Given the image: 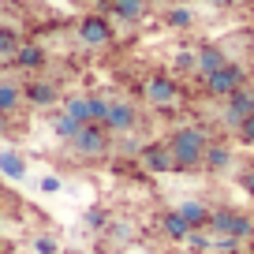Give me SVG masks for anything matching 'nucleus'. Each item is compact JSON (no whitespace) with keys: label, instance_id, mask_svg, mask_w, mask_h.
Masks as SVG:
<instances>
[{"label":"nucleus","instance_id":"1","mask_svg":"<svg viewBox=\"0 0 254 254\" xmlns=\"http://www.w3.org/2000/svg\"><path fill=\"white\" fill-rule=\"evenodd\" d=\"M165 142H168V150H172L176 172H198L213 138H209V131L202 124H183V127H176Z\"/></svg>","mask_w":254,"mask_h":254},{"label":"nucleus","instance_id":"2","mask_svg":"<svg viewBox=\"0 0 254 254\" xmlns=\"http://www.w3.org/2000/svg\"><path fill=\"white\" fill-rule=\"evenodd\" d=\"M142 101L157 112H176L183 105V86L172 71H153L142 82Z\"/></svg>","mask_w":254,"mask_h":254},{"label":"nucleus","instance_id":"3","mask_svg":"<svg viewBox=\"0 0 254 254\" xmlns=\"http://www.w3.org/2000/svg\"><path fill=\"white\" fill-rule=\"evenodd\" d=\"M67 150L79 161H101V157H109V150H112V135L101 124H82L79 135L67 142Z\"/></svg>","mask_w":254,"mask_h":254},{"label":"nucleus","instance_id":"4","mask_svg":"<svg viewBox=\"0 0 254 254\" xmlns=\"http://www.w3.org/2000/svg\"><path fill=\"white\" fill-rule=\"evenodd\" d=\"M243 86H247V67L236 64V60H228L221 71L202 79V90H206V97H213V101H228V97L236 94V90H243Z\"/></svg>","mask_w":254,"mask_h":254},{"label":"nucleus","instance_id":"5","mask_svg":"<svg viewBox=\"0 0 254 254\" xmlns=\"http://www.w3.org/2000/svg\"><path fill=\"white\" fill-rule=\"evenodd\" d=\"M209 232H213V236H232V239H239V243H247V239L254 236V221L236 206H217L213 213H209Z\"/></svg>","mask_w":254,"mask_h":254},{"label":"nucleus","instance_id":"6","mask_svg":"<svg viewBox=\"0 0 254 254\" xmlns=\"http://www.w3.org/2000/svg\"><path fill=\"white\" fill-rule=\"evenodd\" d=\"M75 34H79V41L86 49H109L116 41V26H112V19L105 11H86L75 23Z\"/></svg>","mask_w":254,"mask_h":254},{"label":"nucleus","instance_id":"7","mask_svg":"<svg viewBox=\"0 0 254 254\" xmlns=\"http://www.w3.org/2000/svg\"><path fill=\"white\" fill-rule=\"evenodd\" d=\"M105 131H109L112 138L116 135H135L138 131V105L127 101V97H112L109 101V116H105Z\"/></svg>","mask_w":254,"mask_h":254},{"label":"nucleus","instance_id":"8","mask_svg":"<svg viewBox=\"0 0 254 254\" xmlns=\"http://www.w3.org/2000/svg\"><path fill=\"white\" fill-rule=\"evenodd\" d=\"M135 161H138V168H142V172H150V176H168V172H176L172 150H168L165 138H157V142H142Z\"/></svg>","mask_w":254,"mask_h":254},{"label":"nucleus","instance_id":"9","mask_svg":"<svg viewBox=\"0 0 254 254\" xmlns=\"http://www.w3.org/2000/svg\"><path fill=\"white\" fill-rule=\"evenodd\" d=\"M23 101L30 105V109H56L60 105V86H56L53 79H41V75H34V79L23 82Z\"/></svg>","mask_w":254,"mask_h":254},{"label":"nucleus","instance_id":"10","mask_svg":"<svg viewBox=\"0 0 254 254\" xmlns=\"http://www.w3.org/2000/svg\"><path fill=\"white\" fill-rule=\"evenodd\" d=\"M247 116H254V86H243V90H236L228 101H221V124L224 127L236 131Z\"/></svg>","mask_w":254,"mask_h":254},{"label":"nucleus","instance_id":"11","mask_svg":"<svg viewBox=\"0 0 254 254\" xmlns=\"http://www.w3.org/2000/svg\"><path fill=\"white\" fill-rule=\"evenodd\" d=\"M224 64H228V53L221 45H213V41H206V45L194 49V79H206V75L221 71Z\"/></svg>","mask_w":254,"mask_h":254},{"label":"nucleus","instance_id":"12","mask_svg":"<svg viewBox=\"0 0 254 254\" xmlns=\"http://www.w3.org/2000/svg\"><path fill=\"white\" fill-rule=\"evenodd\" d=\"M45 64H49V53L38 41H23V45L15 49V56H11V67H19V71H26V75L45 71Z\"/></svg>","mask_w":254,"mask_h":254},{"label":"nucleus","instance_id":"13","mask_svg":"<svg viewBox=\"0 0 254 254\" xmlns=\"http://www.w3.org/2000/svg\"><path fill=\"white\" fill-rule=\"evenodd\" d=\"M105 15L116 19V23H127V26H138L146 15H150V0H112Z\"/></svg>","mask_w":254,"mask_h":254},{"label":"nucleus","instance_id":"14","mask_svg":"<svg viewBox=\"0 0 254 254\" xmlns=\"http://www.w3.org/2000/svg\"><path fill=\"white\" fill-rule=\"evenodd\" d=\"M236 165V153H232V146L228 142H209V150H206V161H202V172H209V176H224L228 168Z\"/></svg>","mask_w":254,"mask_h":254},{"label":"nucleus","instance_id":"15","mask_svg":"<svg viewBox=\"0 0 254 254\" xmlns=\"http://www.w3.org/2000/svg\"><path fill=\"white\" fill-rule=\"evenodd\" d=\"M176 213H180L183 221L190 224V232H194V228H209V213H213V206H206V202H198V198H187V202L176 206Z\"/></svg>","mask_w":254,"mask_h":254},{"label":"nucleus","instance_id":"16","mask_svg":"<svg viewBox=\"0 0 254 254\" xmlns=\"http://www.w3.org/2000/svg\"><path fill=\"white\" fill-rule=\"evenodd\" d=\"M67 116H75L79 124H97L94 120V94H71V97H64L60 105Z\"/></svg>","mask_w":254,"mask_h":254},{"label":"nucleus","instance_id":"17","mask_svg":"<svg viewBox=\"0 0 254 254\" xmlns=\"http://www.w3.org/2000/svg\"><path fill=\"white\" fill-rule=\"evenodd\" d=\"M0 176L11 183H23L26 180V157L19 150H0Z\"/></svg>","mask_w":254,"mask_h":254},{"label":"nucleus","instance_id":"18","mask_svg":"<svg viewBox=\"0 0 254 254\" xmlns=\"http://www.w3.org/2000/svg\"><path fill=\"white\" fill-rule=\"evenodd\" d=\"M23 105H26L23 101V86L11 82V79H0V112H4V116H15Z\"/></svg>","mask_w":254,"mask_h":254},{"label":"nucleus","instance_id":"19","mask_svg":"<svg viewBox=\"0 0 254 254\" xmlns=\"http://www.w3.org/2000/svg\"><path fill=\"white\" fill-rule=\"evenodd\" d=\"M161 232H165V239H172V243H183V239L190 236V224L183 221L176 209H168V213H161Z\"/></svg>","mask_w":254,"mask_h":254},{"label":"nucleus","instance_id":"20","mask_svg":"<svg viewBox=\"0 0 254 254\" xmlns=\"http://www.w3.org/2000/svg\"><path fill=\"white\" fill-rule=\"evenodd\" d=\"M161 19H165V26H172V30H190V26H194V11H190L187 4H168Z\"/></svg>","mask_w":254,"mask_h":254},{"label":"nucleus","instance_id":"21","mask_svg":"<svg viewBox=\"0 0 254 254\" xmlns=\"http://www.w3.org/2000/svg\"><path fill=\"white\" fill-rule=\"evenodd\" d=\"M79 127H82V124H79L75 116H67L64 109H60V112H53V135L60 138L64 146H67V142H71L75 135H79Z\"/></svg>","mask_w":254,"mask_h":254},{"label":"nucleus","instance_id":"22","mask_svg":"<svg viewBox=\"0 0 254 254\" xmlns=\"http://www.w3.org/2000/svg\"><path fill=\"white\" fill-rule=\"evenodd\" d=\"M19 45H23V34H19L15 26L0 23V64H11V56H15Z\"/></svg>","mask_w":254,"mask_h":254},{"label":"nucleus","instance_id":"23","mask_svg":"<svg viewBox=\"0 0 254 254\" xmlns=\"http://www.w3.org/2000/svg\"><path fill=\"white\" fill-rule=\"evenodd\" d=\"M183 243H187L190 254H213V232H209V228H194Z\"/></svg>","mask_w":254,"mask_h":254},{"label":"nucleus","instance_id":"24","mask_svg":"<svg viewBox=\"0 0 254 254\" xmlns=\"http://www.w3.org/2000/svg\"><path fill=\"white\" fill-rule=\"evenodd\" d=\"M172 75H194V49H180L172 56Z\"/></svg>","mask_w":254,"mask_h":254},{"label":"nucleus","instance_id":"25","mask_svg":"<svg viewBox=\"0 0 254 254\" xmlns=\"http://www.w3.org/2000/svg\"><path fill=\"white\" fill-rule=\"evenodd\" d=\"M82 224H86L90 232H105V228H109V213H105L101 206H90L86 217H82Z\"/></svg>","mask_w":254,"mask_h":254},{"label":"nucleus","instance_id":"26","mask_svg":"<svg viewBox=\"0 0 254 254\" xmlns=\"http://www.w3.org/2000/svg\"><path fill=\"white\" fill-rule=\"evenodd\" d=\"M213 251L217 254H239V251H243V243L232 239V236H213Z\"/></svg>","mask_w":254,"mask_h":254},{"label":"nucleus","instance_id":"27","mask_svg":"<svg viewBox=\"0 0 254 254\" xmlns=\"http://www.w3.org/2000/svg\"><path fill=\"white\" fill-rule=\"evenodd\" d=\"M236 138H239V146H251L254 150V116H247L243 124L236 127Z\"/></svg>","mask_w":254,"mask_h":254},{"label":"nucleus","instance_id":"28","mask_svg":"<svg viewBox=\"0 0 254 254\" xmlns=\"http://www.w3.org/2000/svg\"><path fill=\"white\" fill-rule=\"evenodd\" d=\"M38 190H41V194H60V190H64V180H60V176H41V180H38Z\"/></svg>","mask_w":254,"mask_h":254},{"label":"nucleus","instance_id":"29","mask_svg":"<svg viewBox=\"0 0 254 254\" xmlns=\"http://www.w3.org/2000/svg\"><path fill=\"white\" fill-rule=\"evenodd\" d=\"M34 254H60V243L53 236H38L34 239Z\"/></svg>","mask_w":254,"mask_h":254},{"label":"nucleus","instance_id":"30","mask_svg":"<svg viewBox=\"0 0 254 254\" xmlns=\"http://www.w3.org/2000/svg\"><path fill=\"white\" fill-rule=\"evenodd\" d=\"M239 187H243L247 194H251V198H254V168H247V172H239Z\"/></svg>","mask_w":254,"mask_h":254},{"label":"nucleus","instance_id":"31","mask_svg":"<svg viewBox=\"0 0 254 254\" xmlns=\"http://www.w3.org/2000/svg\"><path fill=\"white\" fill-rule=\"evenodd\" d=\"M206 4H209V8H236V4H239V0H206Z\"/></svg>","mask_w":254,"mask_h":254},{"label":"nucleus","instance_id":"32","mask_svg":"<svg viewBox=\"0 0 254 254\" xmlns=\"http://www.w3.org/2000/svg\"><path fill=\"white\" fill-rule=\"evenodd\" d=\"M4 135H11V116H4V112H0V138Z\"/></svg>","mask_w":254,"mask_h":254},{"label":"nucleus","instance_id":"33","mask_svg":"<svg viewBox=\"0 0 254 254\" xmlns=\"http://www.w3.org/2000/svg\"><path fill=\"white\" fill-rule=\"evenodd\" d=\"M94 4H97V8H101V11H105V8H109V4H112V0H94Z\"/></svg>","mask_w":254,"mask_h":254},{"label":"nucleus","instance_id":"34","mask_svg":"<svg viewBox=\"0 0 254 254\" xmlns=\"http://www.w3.org/2000/svg\"><path fill=\"white\" fill-rule=\"evenodd\" d=\"M0 221H4V213H0Z\"/></svg>","mask_w":254,"mask_h":254}]
</instances>
